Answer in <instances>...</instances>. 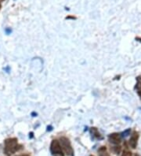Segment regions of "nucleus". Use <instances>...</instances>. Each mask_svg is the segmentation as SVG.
<instances>
[{"label": "nucleus", "instance_id": "obj_14", "mask_svg": "<svg viewBox=\"0 0 141 156\" xmlns=\"http://www.w3.org/2000/svg\"><path fill=\"white\" fill-rule=\"evenodd\" d=\"M1 7H2V5H1V3H0V9H1Z\"/></svg>", "mask_w": 141, "mask_h": 156}, {"label": "nucleus", "instance_id": "obj_11", "mask_svg": "<svg viewBox=\"0 0 141 156\" xmlns=\"http://www.w3.org/2000/svg\"><path fill=\"white\" fill-rule=\"evenodd\" d=\"M129 133H130V129H127V130H126V131L124 132V133H123V136H127L128 135H129Z\"/></svg>", "mask_w": 141, "mask_h": 156}, {"label": "nucleus", "instance_id": "obj_9", "mask_svg": "<svg viewBox=\"0 0 141 156\" xmlns=\"http://www.w3.org/2000/svg\"><path fill=\"white\" fill-rule=\"evenodd\" d=\"M136 88L137 90H141V76H138L136 78Z\"/></svg>", "mask_w": 141, "mask_h": 156}, {"label": "nucleus", "instance_id": "obj_2", "mask_svg": "<svg viewBox=\"0 0 141 156\" xmlns=\"http://www.w3.org/2000/svg\"><path fill=\"white\" fill-rule=\"evenodd\" d=\"M59 142H60L61 148H62V150L64 151L66 154H68V156H74V150L72 148V146L71 144L69 139H68L65 136H62L60 138Z\"/></svg>", "mask_w": 141, "mask_h": 156}, {"label": "nucleus", "instance_id": "obj_10", "mask_svg": "<svg viewBox=\"0 0 141 156\" xmlns=\"http://www.w3.org/2000/svg\"><path fill=\"white\" fill-rule=\"evenodd\" d=\"M122 156H132V153L130 151H125L122 153Z\"/></svg>", "mask_w": 141, "mask_h": 156}, {"label": "nucleus", "instance_id": "obj_1", "mask_svg": "<svg viewBox=\"0 0 141 156\" xmlns=\"http://www.w3.org/2000/svg\"><path fill=\"white\" fill-rule=\"evenodd\" d=\"M17 138H8L5 140V148L4 152L7 156H10L11 154L17 152V151L21 150L22 146L19 144L17 142Z\"/></svg>", "mask_w": 141, "mask_h": 156}, {"label": "nucleus", "instance_id": "obj_12", "mask_svg": "<svg viewBox=\"0 0 141 156\" xmlns=\"http://www.w3.org/2000/svg\"><path fill=\"white\" fill-rule=\"evenodd\" d=\"M16 156H30V155H28V154H19V155H16Z\"/></svg>", "mask_w": 141, "mask_h": 156}, {"label": "nucleus", "instance_id": "obj_15", "mask_svg": "<svg viewBox=\"0 0 141 156\" xmlns=\"http://www.w3.org/2000/svg\"><path fill=\"white\" fill-rule=\"evenodd\" d=\"M1 1H4V0H1Z\"/></svg>", "mask_w": 141, "mask_h": 156}, {"label": "nucleus", "instance_id": "obj_4", "mask_svg": "<svg viewBox=\"0 0 141 156\" xmlns=\"http://www.w3.org/2000/svg\"><path fill=\"white\" fill-rule=\"evenodd\" d=\"M138 137H139V135L136 132H134L132 136L130 137L129 141V146L131 147L132 148L135 149L136 147V145H137V140H138Z\"/></svg>", "mask_w": 141, "mask_h": 156}, {"label": "nucleus", "instance_id": "obj_13", "mask_svg": "<svg viewBox=\"0 0 141 156\" xmlns=\"http://www.w3.org/2000/svg\"><path fill=\"white\" fill-rule=\"evenodd\" d=\"M138 94H139V97L141 98V90H139V91H138Z\"/></svg>", "mask_w": 141, "mask_h": 156}, {"label": "nucleus", "instance_id": "obj_16", "mask_svg": "<svg viewBox=\"0 0 141 156\" xmlns=\"http://www.w3.org/2000/svg\"><path fill=\"white\" fill-rule=\"evenodd\" d=\"M90 156H94V155H90Z\"/></svg>", "mask_w": 141, "mask_h": 156}, {"label": "nucleus", "instance_id": "obj_6", "mask_svg": "<svg viewBox=\"0 0 141 156\" xmlns=\"http://www.w3.org/2000/svg\"><path fill=\"white\" fill-rule=\"evenodd\" d=\"M99 156H111L108 153L106 152V147H102L99 149Z\"/></svg>", "mask_w": 141, "mask_h": 156}, {"label": "nucleus", "instance_id": "obj_3", "mask_svg": "<svg viewBox=\"0 0 141 156\" xmlns=\"http://www.w3.org/2000/svg\"><path fill=\"white\" fill-rule=\"evenodd\" d=\"M51 153L53 154H60L61 156H64V151H63L61 147H60V142L57 140H53L52 141L50 145Z\"/></svg>", "mask_w": 141, "mask_h": 156}, {"label": "nucleus", "instance_id": "obj_7", "mask_svg": "<svg viewBox=\"0 0 141 156\" xmlns=\"http://www.w3.org/2000/svg\"><path fill=\"white\" fill-rule=\"evenodd\" d=\"M90 132H91V133H92V135L95 136H96L97 138H100V133L97 131V129H96V128H91Z\"/></svg>", "mask_w": 141, "mask_h": 156}, {"label": "nucleus", "instance_id": "obj_5", "mask_svg": "<svg viewBox=\"0 0 141 156\" xmlns=\"http://www.w3.org/2000/svg\"><path fill=\"white\" fill-rule=\"evenodd\" d=\"M108 140L114 144H119L121 143V137L118 133L110 134L108 136Z\"/></svg>", "mask_w": 141, "mask_h": 156}, {"label": "nucleus", "instance_id": "obj_8", "mask_svg": "<svg viewBox=\"0 0 141 156\" xmlns=\"http://www.w3.org/2000/svg\"><path fill=\"white\" fill-rule=\"evenodd\" d=\"M111 151H112L113 152L115 153V154H120V152L122 151V147H121L120 146L114 147H112Z\"/></svg>", "mask_w": 141, "mask_h": 156}]
</instances>
